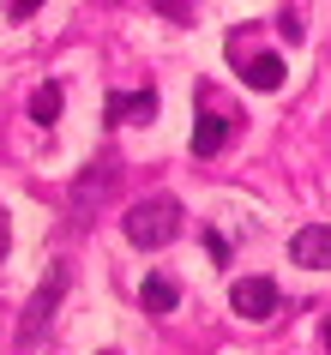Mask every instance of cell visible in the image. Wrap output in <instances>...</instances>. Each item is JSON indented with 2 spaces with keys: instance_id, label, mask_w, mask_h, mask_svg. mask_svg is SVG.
<instances>
[{
  "instance_id": "obj_14",
  "label": "cell",
  "mask_w": 331,
  "mask_h": 355,
  "mask_svg": "<svg viewBox=\"0 0 331 355\" xmlns=\"http://www.w3.org/2000/svg\"><path fill=\"white\" fill-rule=\"evenodd\" d=\"M6 247H12V223H6V211H0V265H6Z\"/></svg>"
},
{
  "instance_id": "obj_10",
  "label": "cell",
  "mask_w": 331,
  "mask_h": 355,
  "mask_svg": "<svg viewBox=\"0 0 331 355\" xmlns=\"http://www.w3.org/2000/svg\"><path fill=\"white\" fill-rule=\"evenodd\" d=\"M139 301H145L151 313H175V301H181V283H175V277H145V283H139Z\"/></svg>"
},
{
  "instance_id": "obj_13",
  "label": "cell",
  "mask_w": 331,
  "mask_h": 355,
  "mask_svg": "<svg viewBox=\"0 0 331 355\" xmlns=\"http://www.w3.org/2000/svg\"><path fill=\"white\" fill-rule=\"evenodd\" d=\"M37 6H42V0H6V19H31Z\"/></svg>"
},
{
  "instance_id": "obj_5",
  "label": "cell",
  "mask_w": 331,
  "mask_h": 355,
  "mask_svg": "<svg viewBox=\"0 0 331 355\" xmlns=\"http://www.w3.org/2000/svg\"><path fill=\"white\" fill-rule=\"evenodd\" d=\"M114 181H121V157H114V150H103V157H96V163L73 181V223H78V229L91 223V211L103 205V199H109V187H114Z\"/></svg>"
},
{
  "instance_id": "obj_6",
  "label": "cell",
  "mask_w": 331,
  "mask_h": 355,
  "mask_svg": "<svg viewBox=\"0 0 331 355\" xmlns=\"http://www.w3.org/2000/svg\"><path fill=\"white\" fill-rule=\"evenodd\" d=\"M229 307H235L241 319H271L277 307H283V289H277L271 277H241L235 289H229Z\"/></svg>"
},
{
  "instance_id": "obj_11",
  "label": "cell",
  "mask_w": 331,
  "mask_h": 355,
  "mask_svg": "<svg viewBox=\"0 0 331 355\" xmlns=\"http://www.w3.org/2000/svg\"><path fill=\"white\" fill-rule=\"evenodd\" d=\"M277 31H283L289 42H301V31H307V24H301V12H295V6H283V12H277Z\"/></svg>"
},
{
  "instance_id": "obj_9",
  "label": "cell",
  "mask_w": 331,
  "mask_h": 355,
  "mask_svg": "<svg viewBox=\"0 0 331 355\" xmlns=\"http://www.w3.org/2000/svg\"><path fill=\"white\" fill-rule=\"evenodd\" d=\"M24 109H31V121H37V127H49V121H60V109H67V85H60V78H49V85H37Z\"/></svg>"
},
{
  "instance_id": "obj_7",
  "label": "cell",
  "mask_w": 331,
  "mask_h": 355,
  "mask_svg": "<svg viewBox=\"0 0 331 355\" xmlns=\"http://www.w3.org/2000/svg\"><path fill=\"white\" fill-rule=\"evenodd\" d=\"M289 259L301 265V271H331V223H307V229H295Z\"/></svg>"
},
{
  "instance_id": "obj_4",
  "label": "cell",
  "mask_w": 331,
  "mask_h": 355,
  "mask_svg": "<svg viewBox=\"0 0 331 355\" xmlns=\"http://www.w3.org/2000/svg\"><path fill=\"white\" fill-rule=\"evenodd\" d=\"M211 96H217L211 85L193 91V157H217V150L235 139V114H223Z\"/></svg>"
},
{
  "instance_id": "obj_2",
  "label": "cell",
  "mask_w": 331,
  "mask_h": 355,
  "mask_svg": "<svg viewBox=\"0 0 331 355\" xmlns=\"http://www.w3.org/2000/svg\"><path fill=\"white\" fill-rule=\"evenodd\" d=\"M121 229H127L133 247H169L175 235H181V199L151 193V199H139V205L121 217Z\"/></svg>"
},
{
  "instance_id": "obj_1",
  "label": "cell",
  "mask_w": 331,
  "mask_h": 355,
  "mask_svg": "<svg viewBox=\"0 0 331 355\" xmlns=\"http://www.w3.org/2000/svg\"><path fill=\"white\" fill-rule=\"evenodd\" d=\"M67 283H73V265H49V271H42V283L31 289V301H24V313H19V349H37L42 343L49 319H55L60 301H67Z\"/></svg>"
},
{
  "instance_id": "obj_12",
  "label": "cell",
  "mask_w": 331,
  "mask_h": 355,
  "mask_svg": "<svg viewBox=\"0 0 331 355\" xmlns=\"http://www.w3.org/2000/svg\"><path fill=\"white\" fill-rule=\"evenodd\" d=\"M205 253H211V259H217V265H229V241H223L217 229H205Z\"/></svg>"
},
{
  "instance_id": "obj_3",
  "label": "cell",
  "mask_w": 331,
  "mask_h": 355,
  "mask_svg": "<svg viewBox=\"0 0 331 355\" xmlns=\"http://www.w3.org/2000/svg\"><path fill=\"white\" fill-rule=\"evenodd\" d=\"M229 67H235L253 91H277V85L289 78L283 55H259V49H253V31H229Z\"/></svg>"
},
{
  "instance_id": "obj_8",
  "label": "cell",
  "mask_w": 331,
  "mask_h": 355,
  "mask_svg": "<svg viewBox=\"0 0 331 355\" xmlns=\"http://www.w3.org/2000/svg\"><path fill=\"white\" fill-rule=\"evenodd\" d=\"M121 121H157V91H121V96H109L103 127H121Z\"/></svg>"
},
{
  "instance_id": "obj_15",
  "label": "cell",
  "mask_w": 331,
  "mask_h": 355,
  "mask_svg": "<svg viewBox=\"0 0 331 355\" xmlns=\"http://www.w3.org/2000/svg\"><path fill=\"white\" fill-rule=\"evenodd\" d=\"M319 337H325V349H331V313H325V325H319Z\"/></svg>"
}]
</instances>
